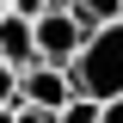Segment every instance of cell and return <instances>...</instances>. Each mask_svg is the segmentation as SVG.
<instances>
[{
  "label": "cell",
  "instance_id": "2",
  "mask_svg": "<svg viewBox=\"0 0 123 123\" xmlns=\"http://www.w3.org/2000/svg\"><path fill=\"white\" fill-rule=\"evenodd\" d=\"M80 43H86V25H80L74 6H49L43 18H37V55L55 62V68H74Z\"/></svg>",
  "mask_w": 123,
  "mask_h": 123
},
{
  "label": "cell",
  "instance_id": "8",
  "mask_svg": "<svg viewBox=\"0 0 123 123\" xmlns=\"http://www.w3.org/2000/svg\"><path fill=\"white\" fill-rule=\"evenodd\" d=\"M6 6H12V12H25V18H43L55 0H6Z\"/></svg>",
  "mask_w": 123,
  "mask_h": 123
},
{
  "label": "cell",
  "instance_id": "6",
  "mask_svg": "<svg viewBox=\"0 0 123 123\" xmlns=\"http://www.w3.org/2000/svg\"><path fill=\"white\" fill-rule=\"evenodd\" d=\"M12 117H18V123H62V111H49V105H31V98H18V105H12Z\"/></svg>",
  "mask_w": 123,
  "mask_h": 123
},
{
  "label": "cell",
  "instance_id": "1",
  "mask_svg": "<svg viewBox=\"0 0 123 123\" xmlns=\"http://www.w3.org/2000/svg\"><path fill=\"white\" fill-rule=\"evenodd\" d=\"M74 80L80 92H92V98H123V12L117 18H98V25L86 31V43H80L74 55Z\"/></svg>",
  "mask_w": 123,
  "mask_h": 123
},
{
  "label": "cell",
  "instance_id": "11",
  "mask_svg": "<svg viewBox=\"0 0 123 123\" xmlns=\"http://www.w3.org/2000/svg\"><path fill=\"white\" fill-rule=\"evenodd\" d=\"M0 12H6V0H0Z\"/></svg>",
  "mask_w": 123,
  "mask_h": 123
},
{
  "label": "cell",
  "instance_id": "4",
  "mask_svg": "<svg viewBox=\"0 0 123 123\" xmlns=\"http://www.w3.org/2000/svg\"><path fill=\"white\" fill-rule=\"evenodd\" d=\"M80 92V80H74V68H55V62H37L25 74V98L31 105H49V111H62L68 98Z\"/></svg>",
  "mask_w": 123,
  "mask_h": 123
},
{
  "label": "cell",
  "instance_id": "5",
  "mask_svg": "<svg viewBox=\"0 0 123 123\" xmlns=\"http://www.w3.org/2000/svg\"><path fill=\"white\" fill-rule=\"evenodd\" d=\"M98 117H105V98H92V92H74L62 105V123H98Z\"/></svg>",
  "mask_w": 123,
  "mask_h": 123
},
{
  "label": "cell",
  "instance_id": "3",
  "mask_svg": "<svg viewBox=\"0 0 123 123\" xmlns=\"http://www.w3.org/2000/svg\"><path fill=\"white\" fill-rule=\"evenodd\" d=\"M0 62H12L18 74H31V68H37V18H25V12H12V6H6V12H0Z\"/></svg>",
  "mask_w": 123,
  "mask_h": 123
},
{
  "label": "cell",
  "instance_id": "10",
  "mask_svg": "<svg viewBox=\"0 0 123 123\" xmlns=\"http://www.w3.org/2000/svg\"><path fill=\"white\" fill-rule=\"evenodd\" d=\"M0 123H18V117H12V105H0Z\"/></svg>",
  "mask_w": 123,
  "mask_h": 123
},
{
  "label": "cell",
  "instance_id": "12",
  "mask_svg": "<svg viewBox=\"0 0 123 123\" xmlns=\"http://www.w3.org/2000/svg\"><path fill=\"white\" fill-rule=\"evenodd\" d=\"M117 12H123V0H117Z\"/></svg>",
  "mask_w": 123,
  "mask_h": 123
},
{
  "label": "cell",
  "instance_id": "9",
  "mask_svg": "<svg viewBox=\"0 0 123 123\" xmlns=\"http://www.w3.org/2000/svg\"><path fill=\"white\" fill-rule=\"evenodd\" d=\"M98 123H123V98H111V105H105V117H98Z\"/></svg>",
  "mask_w": 123,
  "mask_h": 123
},
{
  "label": "cell",
  "instance_id": "7",
  "mask_svg": "<svg viewBox=\"0 0 123 123\" xmlns=\"http://www.w3.org/2000/svg\"><path fill=\"white\" fill-rule=\"evenodd\" d=\"M74 6L92 18V25H98V18H117V0H74Z\"/></svg>",
  "mask_w": 123,
  "mask_h": 123
}]
</instances>
